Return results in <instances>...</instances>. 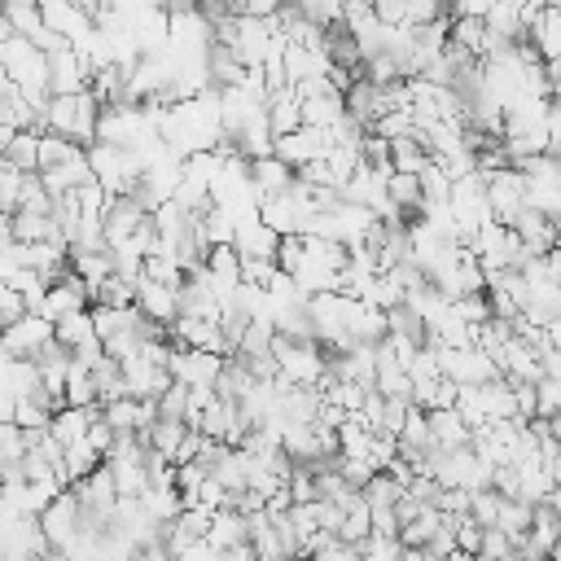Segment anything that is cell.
Masks as SVG:
<instances>
[{"mask_svg": "<svg viewBox=\"0 0 561 561\" xmlns=\"http://www.w3.org/2000/svg\"><path fill=\"white\" fill-rule=\"evenodd\" d=\"M158 416H167V421H184V408H188V386H180V381H171L158 399Z\"/></svg>", "mask_w": 561, "mask_h": 561, "instance_id": "e575fe53", "label": "cell"}, {"mask_svg": "<svg viewBox=\"0 0 561 561\" xmlns=\"http://www.w3.org/2000/svg\"><path fill=\"white\" fill-rule=\"evenodd\" d=\"M197 451H202V434H197V430H188V434L180 438V447H175L171 465H188V460H197Z\"/></svg>", "mask_w": 561, "mask_h": 561, "instance_id": "60d3db41", "label": "cell"}, {"mask_svg": "<svg viewBox=\"0 0 561 561\" xmlns=\"http://www.w3.org/2000/svg\"><path fill=\"white\" fill-rule=\"evenodd\" d=\"M451 307V316H460L465 324H482L491 311H486V294H460V298H451L447 302Z\"/></svg>", "mask_w": 561, "mask_h": 561, "instance_id": "d590c367", "label": "cell"}, {"mask_svg": "<svg viewBox=\"0 0 561 561\" xmlns=\"http://www.w3.org/2000/svg\"><path fill=\"white\" fill-rule=\"evenodd\" d=\"M530 508H535V504H526V500H504V495H500L495 530H504L508 539H522V535H526V526H530Z\"/></svg>", "mask_w": 561, "mask_h": 561, "instance_id": "4316f807", "label": "cell"}, {"mask_svg": "<svg viewBox=\"0 0 561 561\" xmlns=\"http://www.w3.org/2000/svg\"><path fill=\"white\" fill-rule=\"evenodd\" d=\"M131 307L153 320V324H171L180 316V289L175 285H158V280H136V294H131Z\"/></svg>", "mask_w": 561, "mask_h": 561, "instance_id": "8fae6325", "label": "cell"}, {"mask_svg": "<svg viewBox=\"0 0 561 561\" xmlns=\"http://www.w3.org/2000/svg\"><path fill=\"white\" fill-rule=\"evenodd\" d=\"M92 337H96V333H92L88 311H75V316H66V320L53 324V342L66 346V351H75V346H83V342H92Z\"/></svg>", "mask_w": 561, "mask_h": 561, "instance_id": "f1b7e54d", "label": "cell"}, {"mask_svg": "<svg viewBox=\"0 0 561 561\" xmlns=\"http://www.w3.org/2000/svg\"><path fill=\"white\" fill-rule=\"evenodd\" d=\"M9 241V210H0V245Z\"/></svg>", "mask_w": 561, "mask_h": 561, "instance_id": "7dc6e473", "label": "cell"}, {"mask_svg": "<svg viewBox=\"0 0 561 561\" xmlns=\"http://www.w3.org/2000/svg\"><path fill=\"white\" fill-rule=\"evenodd\" d=\"M425 425H430V447H434V451L469 447V425L460 421L456 408H430V412H425Z\"/></svg>", "mask_w": 561, "mask_h": 561, "instance_id": "7c38bea8", "label": "cell"}, {"mask_svg": "<svg viewBox=\"0 0 561 561\" xmlns=\"http://www.w3.org/2000/svg\"><path fill=\"white\" fill-rule=\"evenodd\" d=\"M276 245H280V237L272 232V228H263L259 219H241L237 228H232V250H237V259H276Z\"/></svg>", "mask_w": 561, "mask_h": 561, "instance_id": "4fadbf2b", "label": "cell"}, {"mask_svg": "<svg viewBox=\"0 0 561 561\" xmlns=\"http://www.w3.org/2000/svg\"><path fill=\"white\" fill-rule=\"evenodd\" d=\"M9 35H13V31H9V22H4V9H0V44H4Z\"/></svg>", "mask_w": 561, "mask_h": 561, "instance_id": "c3c4849f", "label": "cell"}, {"mask_svg": "<svg viewBox=\"0 0 561 561\" xmlns=\"http://www.w3.org/2000/svg\"><path fill=\"white\" fill-rule=\"evenodd\" d=\"M105 469H110V478H114L118 500H136V495L149 486V478H145V456H105Z\"/></svg>", "mask_w": 561, "mask_h": 561, "instance_id": "e0dca14e", "label": "cell"}, {"mask_svg": "<svg viewBox=\"0 0 561 561\" xmlns=\"http://www.w3.org/2000/svg\"><path fill=\"white\" fill-rule=\"evenodd\" d=\"M53 342V324L44 316H18L9 329H0V355L9 359H35Z\"/></svg>", "mask_w": 561, "mask_h": 561, "instance_id": "8992f818", "label": "cell"}, {"mask_svg": "<svg viewBox=\"0 0 561 561\" xmlns=\"http://www.w3.org/2000/svg\"><path fill=\"white\" fill-rule=\"evenodd\" d=\"M272 359H276V377L289 386H316L324 377V351L320 342H289V337H272Z\"/></svg>", "mask_w": 561, "mask_h": 561, "instance_id": "7a4b0ae2", "label": "cell"}, {"mask_svg": "<svg viewBox=\"0 0 561 561\" xmlns=\"http://www.w3.org/2000/svg\"><path fill=\"white\" fill-rule=\"evenodd\" d=\"M96 101L88 92H75V96H48L44 110H39V127L53 131V136H66L75 145H92L96 140Z\"/></svg>", "mask_w": 561, "mask_h": 561, "instance_id": "6da1fadb", "label": "cell"}, {"mask_svg": "<svg viewBox=\"0 0 561 561\" xmlns=\"http://www.w3.org/2000/svg\"><path fill=\"white\" fill-rule=\"evenodd\" d=\"M13 272V254H9V241L0 245V285H4V276Z\"/></svg>", "mask_w": 561, "mask_h": 561, "instance_id": "ee69618b", "label": "cell"}, {"mask_svg": "<svg viewBox=\"0 0 561 561\" xmlns=\"http://www.w3.org/2000/svg\"><path fill=\"white\" fill-rule=\"evenodd\" d=\"M18 316H26V298L9 285H0V329H9Z\"/></svg>", "mask_w": 561, "mask_h": 561, "instance_id": "74e56055", "label": "cell"}, {"mask_svg": "<svg viewBox=\"0 0 561 561\" xmlns=\"http://www.w3.org/2000/svg\"><path fill=\"white\" fill-rule=\"evenodd\" d=\"M561 408V377H539L535 381V416L552 421Z\"/></svg>", "mask_w": 561, "mask_h": 561, "instance_id": "1f68e13d", "label": "cell"}, {"mask_svg": "<svg viewBox=\"0 0 561 561\" xmlns=\"http://www.w3.org/2000/svg\"><path fill=\"white\" fill-rule=\"evenodd\" d=\"M101 421L114 430V434H136L140 430V399H110L101 403Z\"/></svg>", "mask_w": 561, "mask_h": 561, "instance_id": "d4e9b609", "label": "cell"}, {"mask_svg": "<svg viewBox=\"0 0 561 561\" xmlns=\"http://www.w3.org/2000/svg\"><path fill=\"white\" fill-rule=\"evenodd\" d=\"M434 508H438L443 517H460V513L469 508V491H460V486H438Z\"/></svg>", "mask_w": 561, "mask_h": 561, "instance_id": "8d00e7d4", "label": "cell"}, {"mask_svg": "<svg viewBox=\"0 0 561 561\" xmlns=\"http://www.w3.org/2000/svg\"><path fill=\"white\" fill-rule=\"evenodd\" d=\"M184 434H188L184 421H167V416H158V421L140 434V443H145V451H153V456H162V460L171 465V456H175V447H180Z\"/></svg>", "mask_w": 561, "mask_h": 561, "instance_id": "7402d4cb", "label": "cell"}, {"mask_svg": "<svg viewBox=\"0 0 561 561\" xmlns=\"http://www.w3.org/2000/svg\"><path fill=\"white\" fill-rule=\"evenodd\" d=\"M272 337H276V329H272L267 320H245V329H241V337H237L232 355H237V359H259V355H272Z\"/></svg>", "mask_w": 561, "mask_h": 561, "instance_id": "cb8c5ba5", "label": "cell"}, {"mask_svg": "<svg viewBox=\"0 0 561 561\" xmlns=\"http://www.w3.org/2000/svg\"><path fill=\"white\" fill-rule=\"evenodd\" d=\"M219 561H254V552H250V543H237V548H224Z\"/></svg>", "mask_w": 561, "mask_h": 561, "instance_id": "7bdbcfd3", "label": "cell"}, {"mask_svg": "<svg viewBox=\"0 0 561 561\" xmlns=\"http://www.w3.org/2000/svg\"><path fill=\"white\" fill-rule=\"evenodd\" d=\"M13 136H18V131H13V127H9V123H0V153H4V149H9V140H13Z\"/></svg>", "mask_w": 561, "mask_h": 561, "instance_id": "bcb514c9", "label": "cell"}, {"mask_svg": "<svg viewBox=\"0 0 561 561\" xmlns=\"http://www.w3.org/2000/svg\"><path fill=\"white\" fill-rule=\"evenodd\" d=\"M136 504H140V513H145L158 530L180 517V491H175V486H145V491L136 495Z\"/></svg>", "mask_w": 561, "mask_h": 561, "instance_id": "ffe728a7", "label": "cell"}, {"mask_svg": "<svg viewBox=\"0 0 561 561\" xmlns=\"http://www.w3.org/2000/svg\"><path fill=\"white\" fill-rule=\"evenodd\" d=\"M438 377H447L451 386H486L500 377V368L478 351V346H438Z\"/></svg>", "mask_w": 561, "mask_h": 561, "instance_id": "277c9868", "label": "cell"}, {"mask_svg": "<svg viewBox=\"0 0 561 561\" xmlns=\"http://www.w3.org/2000/svg\"><path fill=\"white\" fill-rule=\"evenodd\" d=\"M482 197H486V215L500 228H513L517 215L526 210V180L513 167H500V171L482 175Z\"/></svg>", "mask_w": 561, "mask_h": 561, "instance_id": "3957f363", "label": "cell"}, {"mask_svg": "<svg viewBox=\"0 0 561 561\" xmlns=\"http://www.w3.org/2000/svg\"><path fill=\"white\" fill-rule=\"evenodd\" d=\"M88 66H83V57L70 48V44H61V48H53L48 53V96H75V92H88Z\"/></svg>", "mask_w": 561, "mask_h": 561, "instance_id": "30bf717a", "label": "cell"}, {"mask_svg": "<svg viewBox=\"0 0 561 561\" xmlns=\"http://www.w3.org/2000/svg\"><path fill=\"white\" fill-rule=\"evenodd\" d=\"M280 9V0H228V13H245V18H272Z\"/></svg>", "mask_w": 561, "mask_h": 561, "instance_id": "ab89813d", "label": "cell"}, {"mask_svg": "<svg viewBox=\"0 0 561 561\" xmlns=\"http://www.w3.org/2000/svg\"><path fill=\"white\" fill-rule=\"evenodd\" d=\"M35 522H39V530H44L48 548H53V552H61V548L79 535V526H83V508H79L75 491L66 486V491H57V495H53V504H48Z\"/></svg>", "mask_w": 561, "mask_h": 561, "instance_id": "5b68a950", "label": "cell"}, {"mask_svg": "<svg viewBox=\"0 0 561 561\" xmlns=\"http://www.w3.org/2000/svg\"><path fill=\"white\" fill-rule=\"evenodd\" d=\"M386 145H390V167L403 171V175H416L430 162V153L416 145V136H399V140H386Z\"/></svg>", "mask_w": 561, "mask_h": 561, "instance_id": "83f0119b", "label": "cell"}, {"mask_svg": "<svg viewBox=\"0 0 561 561\" xmlns=\"http://www.w3.org/2000/svg\"><path fill=\"white\" fill-rule=\"evenodd\" d=\"M359 4H373V0H359Z\"/></svg>", "mask_w": 561, "mask_h": 561, "instance_id": "f907efd6", "label": "cell"}, {"mask_svg": "<svg viewBox=\"0 0 561 561\" xmlns=\"http://www.w3.org/2000/svg\"><path fill=\"white\" fill-rule=\"evenodd\" d=\"M324 149H329V131L324 127H294V131H285V136H272V158H280L289 171H298V167H307V162H316V158H324Z\"/></svg>", "mask_w": 561, "mask_h": 561, "instance_id": "52a82bcc", "label": "cell"}, {"mask_svg": "<svg viewBox=\"0 0 561 561\" xmlns=\"http://www.w3.org/2000/svg\"><path fill=\"white\" fill-rule=\"evenodd\" d=\"M0 4H35V0H0Z\"/></svg>", "mask_w": 561, "mask_h": 561, "instance_id": "681fc988", "label": "cell"}, {"mask_svg": "<svg viewBox=\"0 0 561 561\" xmlns=\"http://www.w3.org/2000/svg\"><path fill=\"white\" fill-rule=\"evenodd\" d=\"M245 175H250V184L259 188V197H276V193H285L289 184H294V171L280 162V158H254V162H245Z\"/></svg>", "mask_w": 561, "mask_h": 561, "instance_id": "9a60e30c", "label": "cell"}, {"mask_svg": "<svg viewBox=\"0 0 561 561\" xmlns=\"http://www.w3.org/2000/svg\"><path fill=\"white\" fill-rule=\"evenodd\" d=\"M79 149H83V145L66 140V136L39 131V149H35V171H44V167H61V162H70V158H75Z\"/></svg>", "mask_w": 561, "mask_h": 561, "instance_id": "484cf974", "label": "cell"}, {"mask_svg": "<svg viewBox=\"0 0 561 561\" xmlns=\"http://www.w3.org/2000/svg\"><path fill=\"white\" fill-rule=\"evenodd\" d=\"M399 561H430L421 548H399Z\"/></svg>", "mask_w": 561, "mask_h": 561, "instance_id": "f6af8a7d", "label": "cell"}, {"mask_svg": "<svg viewBox=\"0 0 561 561\" xmlns=\"http://www.w3.org/2000/svg\"><path fill=\"white\" fill-rule=\"evenodd\" d=\"M263 114H267L272 136H285V131L302 127V114H298V96H294V88L272 92V96H267V105H263Z\"/></svg>", "mask_w": 561, "mask_h": 561, "instance_id": "44dd1931", "label": "cell"}, {"mask_svg": "<svg viewBox=\"0 0 561 561\" xmlns=\"http://www.w3.org/2000/svg\"><path fill=\"white\" fill-rule=\"evenodd\" d=\"M245 535H250V526H245V517H241L237 508H215V513H210V526H206V543H210L215 552L245 543Z\"/></svg>", "mask_w": 561, "mask_h": 561, "instance_id": "d6986e66", "label": "cell"}, {"mask_svg": "<svg viewBox=\"0 0 561 561\" xmlns=\"http://www.w3.org/2000/svg\"><path fill=\"white\" fill-rule=\"evenodd\" d=\"M9 425H18L22 434H39V430H48V408L35 403V399H13V416H9Z\"/></svg>", "mask_w": 561, "mask_h": 561, "instance_id": "4dcf8cb0", "label": "cell"}, {"mask_svg": "<svg viewBox=\"0 0 561 561\" xmlns=\"http://www.w3.org/2000/svg\"><path fill=\"white\" fill-rule=\"evenodd\" d=\"M35 149H39V131H18L9 140V149H4V162L18 167L22 175H31L35 171Z\"/></svg>", "mask_w": 561, "mask_h": 561, "instance_id": "f546056e", "label": "cell"}, {"mask_svg": "<svg viewBox=\"0 0 561 561\" xmlns=\"http://www.w3.org/2000/svg\"><path fill=\"white\" fill-rule=\"evenodd\" d=\"M101 416V408L92 403V408H57L53 416H48V434L61 443V447H70V443H79L83 434H88V425Z\"/></svg>", "mask_w": 561, "mask_h": 561, "instance_id": "2e32d148", "label": "cell"}, {"mask_svg": "<svg viewBox=\"0 0 561 561\" xmlns=\"http://www.w3.org/2000/svg\"><path fill=\"white\" fill-rule=\"evenodd\" d=\"M88 285L75 276V272H66L61 280H53V285H44V298H39V307L31 311V316H44L48 324H57V320H66V316H75V311H88Z\"/></svg>", "mask_w": 561, "mask_h": 561, "instance_id": "ba28073f", "label": "cell"}, {"mask_svg": "<svg viewBox=\"0 0 561 561\" xmlns=\"http://www.w3.org/2000/svg\"><path fill=\"white\" fill-rule=\"evenodd\" d=\"M438 526H443V513H438L434 504H425L412 522H403V526H399V535H394V539H399V548H425V543L438 535Z\"/></svg>", "mask_w": 561, "mask_h": 561, "instance_id": "603a6c76", "label": "cell"}, {"mask_svg": "<svg viewBox=\"0 0 561 561\" xmlns=\"http://www.w3.org/2000/svg\"><path fill=\"white\" fill-rule=\"evenodd\" d=\"M526 39L535 44L539 61H557V53H561V13H557V4H548V9L526 26Z\"/></svg>", "mask_w": 561, "mask_h": 561, "instance_id": "ac0fdd59", "label": "cell"}, {"mask_svg": "<svg viewBox=\"0 0 561 561\" xmlns=\"http://www.w3.org/2000/svg\"><path fill=\"white\" fill-rule=\"evenodd\" d=\"M495 0H447V13L451 18H482Z\"/></svg>", "mask_w": 561, "mask_h": 561, "instance_id": "b9f144b4", "label": "cell"}, {"mask_svg": "<svg viewBox=\"0 0 561 561\" xmlns=\"http://www.w3.org/2000/svg\"><path fill=\"white\" fill-rule=\"evenodd\" d=\"M513 237L522 241L526 254H548L557 245V219H548L539 210H522L517 224H513Z\"/></svg>", "mask_w": 561, "mask_h": 561, "instance_id": "5bb4252c", "label": "cell"}, {"mask_svg": "<svg viewBox=\"0 0 561 561\" xmlns=\"http://www.w3.org/2000/svg\"><path fill=\"white\" fill-rule=\"evenodd\" d=\"M83 443H88V447H92V451H96V456L105 460V451H110V443H114V430H110V425H105V421L96 416V421L88 425V434H83Z\"/></svg>", "mask_w": 561, "mask_h": 561, "instance_id": "f35d334b", "label": "cell"}, {"mask_svg": "<svg viewBox=\"0 0 561 561\" xmlns=\"http://www.w3.org/2000/svg\"><path fill=\"white\" fill-rule=\"evenodd\" d=\"M0 9H4V22H9L13 35L31 39V35L39 31V13H35V4H0Z\"/></svg>", "mask_w": 561, "mask_h": 561, "instance_id": "d6a6232c", "label": "cell"}, {"mask_svg": "<svg viewBox=\"0 0 561 561\" xmlns=\"http://www.w3.org/2000/svg\"><path fill=\"white\" fill-rule=\"evenodd\" d=\"M495 508H500V495L486 486V491H469V508L465 517L478 522V526H495Z\"/></svg>", "mask_w": 561, "mask_h": 561, "instance_id": "836d02e7", "label": "cell"}, {"mask_svg": "<svg viewBox=\"0 0 561 561\" xmlns=\"http://www.w3.org/2000/svg\"><path fill=\"white\" fill-rule=\"evenodd\" d=\"M219 368H224V355H215V351L171 346V355H167V373H171V381H180V386H215Z\"/></svg>", "mask_w": 561, "mask_h": 561, "instance_id": "9c48e42d", "label": "cell"}]
</instances>
